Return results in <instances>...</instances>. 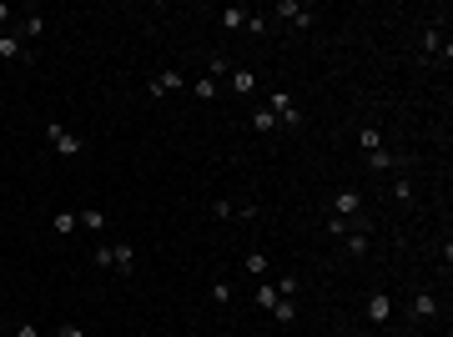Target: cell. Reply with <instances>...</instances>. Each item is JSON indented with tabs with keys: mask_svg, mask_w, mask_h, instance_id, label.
Wrapping results in <instances>:
<instances>
[{
	"mask_svg": "<svg viewBox=\"0 0 453 337\" xmlns=\"http://www.w3.org/2000/svg\"><path fill=\"white\" fill-rule=\"evenodd\" d=\"M277 16L288 21V26H298V31H307V26L317 21V11L307 6V0H277Z\"/></svg>",
	"mask_w": 453,
	"mask_h": 337,
	"instance_id": "4",
	"label": "cell"
},
{
	"mask_svg": "<svg viewBox=\"0 0 453 337\" xmlns=\"http://www.w3.org/2000/svg\"><path fill=\"white\" fill-rule=\"evenodd\" d=\"M0 337H6V317H0Z\"/></svg>",
	"mask_w": 453,
	"mask_h": 337,
	"instance_id": "35",
	"label": "cell"
},
{
	"mask_svg": "<svg viewBox=\"0 0 453 337\" xmlns=\"http://www.w3.org/2000/svg\"><path fill=\"white\" fill-rule=\"evenodd\" d=\"M76 227H81V211H55V216H50V232H55V237H71Z\"/></svg>",
	"mask_w": 453,
	"mask_h": 337,
	"instance_id": "11",
	"label": "cell"
},
{
	"mask_svg": "<svg viewBox=\"0 0 453 337\" xmlns=\"http://www.w3.org/2000/svg\"><path fill=\"white\" fill-rule=\"evenodd\" d=\"M272 322H277V327H293V322H298V302H293V297H277Z\"/></svg>",
	"mask_w": 453,
	"mask_h": 337,
	"instance_id": "13",
	"label": "cell"
},
{
	"mask_svg": "<svg viewBox=\"0 0 453 337\" xmlns=\"http://www.w3.org/2000/svg\"><path fill=\"white\" fill-rule=\"evenodd\" d=\"M267 111H272V116H277V126H302V106H298V96H288V91H272L267 96Z\"/></svg>",
	"mask_w": 453,
	"mask_h": 337,
	"instance_id": "2",
	"label": "cell"
},
{
	"mask_svg": "<svg viewBox=\"0 0 453 337\" xmlns=\"http://www.w3.org/2000/svg\"><path fill=\"white\" fill-rule=\"evenodd\" d=\"M408 317H413V322H433V317H438V297H433L428 287H418L413 302H408Z\"/></svg>",
	"mask_w": 453,
	"mask_h": 337,
	"instance_id": "6",
	"label": "cell"
},
{
	"mask_svg": "<svg viewBox=\"0 0 453 337\" xmlns=\"http://www.w3.org/2000/svg\"><path fill=\"white\" fill-rule=\"evenodd\" d=\"M373 172H398V166H413V156H393V151H368Z\"/></svg>",
	"mask_w": 453,
	"mask_h": 337,
	"instance_id": "10",
	"label": "cell"
},
{
	"mask_svg": "<svg viewBox=\"0 0 453 337\" xmlns=\"http://www.w3.org/2000/svg\"><path fill=\"white\" fill-rule=\"evenodd\" d=\"M111 272H121V277L136 272V247L131 242H111Z\"/></svg>",
	"mask_w": 453,
	"mask_h": 337,
	"instance_id": "7",
	"label": "cell"
},
{
	"mask_svg": "<svg viewBox=\"0 0 453 337\" xmlns=\"http://www.w3.org/2000/svg\"><path fill=\"white\" fill-rule=\"evenodd\" d=\"M0 61H16V66H31L36 55L26 50V40H21V35H11V31H0Z\"/></svg>",
	"mask_w": 453,
	"mask_h": 337,
	"instance_id": "5",
	"label": "cell"
},
{
	"mask_svg": "<svg viewBox=\"0 0 453 337\" xmlns=\"http://www.w3.org/2000/svg\"><path fill=\"white\" fill-rule=\"evenodd\" d=\"M40 35H45V16L31 11V16H26V40H40Z\"/></svg>",
	"mask_w": 453,
	"mask_h": 337,
	"instance_id": "22",
	"label": "cell"
},
{
	"mask_svg": "<svg viewBox=\"0 0 453 337\" xmlns=\"http://www.w3.org/2000/svg\"><path fill=\"white\" fill-rule=\"evenodd\" d=\"M388 317H393V297H388V292H368V322L383 327Z\"/></svg>",
	"mask_w": 453,
	"mask_h": 337,
	"instance_id": "9",
	"label": "cell"
},
{
	"mask_svg": "<svg viewBox=\"0 0 453 337\" xmlns=\"http://www.w3.org/2000/svg\"><path fill=\"white\" fill-rule=\"evenodd\" d=\"M423 50H428V55H438V50L448 55V45H443V31H438V26H428V31H423Z\"/></svg>",
	"mask_w": 453,
	"mask_h": 337,
	"instance_id": "19",
	"label": "cell"
},
{
	"mask_svg": "<svg viewBox=\"0 0 453 337\" xmlns=\"http://www.w3.org/2000/svg\"><path fill=\"white\" fill-rule=\"evenodd\" d=\"M55 337H86V332H81L76 322H61V327H55Z\"/></svg>",
	"mask_w": 453,
	"mask_h": 337,
	"instance_id": "32",
	"label": "cell"
},
{
	"mask_svg": "<svg viewBox=\"0 0 453 337\" xmlns=\"http://www.w3.org/2000/svg\"><path fill=\"white\" fill-rule=\"evenodd\" d=\"M327 232H332V237H348V232H353V221H343V216H327Z\"/></svg>",
	"mask_w": 453,
	"mask_h": 337,
	"instance_id": "30",
	"label": "cell"
},
{
	"mask_svg": "<svg viewBox=\"0 0 453 337\" xmlns=\"http://www.w3.org/2000/svg\"><path fill=\"white\" fill-rule=\"evenodd\" d=\"M81 227H86V232H106V211H101V206H86V211H81Z\"/></svg>",
	"mask_w": 453,
	"mask_h": 337,
	"instance_id": "17",
	"label": "cell"
},
{
	"mask_svg": "<svg viewBox=\"0 0 453 337\" xmlns=\"http://www.w3.org/2000/svg\"><path fill=\"white\" fill-rule=\"evenodd\" d=\"M11 337H40V332H36V322H16V332H11Z\"/></svg>",
	"mask_w": 453,
	"mask_h": 337,
	"instance_id": "33",
	"label": "cell"
},
{
	"mask_svg": "<svg viewBox=\"0 0 453 337\" xmlns=\"http://www.w3.org/2000/svg\"><path fill=\"white\" fill-rule=\"evenodd\" d=\"M45 141L61 151V156H81V151H86V141H81V136H71L61 121H45Z\"/></svg>",
	"mask_w": 453,
	"mask_h": 337,
	"instance_id": "3",
	"label": "cell"
},
{
	"mask_svg": "<svg viewBox=\"0 0 453 337\" xmlns=\"http://www.w3.org/2000/svg\"><path fill=\"white\" fill-rule=\"evenodd\" d=\"M232 91H237V96H252V91H257V71L232 66Z\"/></svg>",
	"mask_w": 453,
	"mask_h": 337,
	"instance_id": "12",
	"label": "cell"
},
{
	"mask_svg": "<svg viewBox=\"0 0 453 337\" xmlns=\"http://www.w3.org/2000/svg\"><path fill=\"white\" fill-rule=\"evenodd\" d=\"M252 297H257V307H262V312H272V307H277V297H282V292H277V287H272V282H267V277H262V282H257V292H252Z\"/></svg>",
	"mask_w": 453,
	"mask_h": 337,
	"instance_id": "16",
	"label": "cell"
},
{
	"mask_svg": "<svg viewBox=\"0 0 453 337\" xmlns=\"http://www.w3.org/2000/svg\"><path fill=\"white\" fill-rule=\"evenodd\" d=\"M232 211H237V206L226 201V197H217V201H212V216H217V221H226V216H232Z\"/></svg>",
	"mask_w": 453,
	"mask_h": 337,
	"instance_id": "29",
	"label": "cell"
},
{
	"mask_svg": "<svg viewBox=\"0 0 453 337\" xmlns=\"http://www.w3.org/2000/svg\"><path fill=\"white\" fill-rule=\"evenodd\" d=\"M192 91H197L202 101H217V81H212V76H202V81H192Z\"/></svg>",
	"mask_w": 453,
	"mask_h": 337,
	"instance_id": "25",
	"label": "cell"
},
{
	"mask_svg": "<svg viewBox=\"0 0 453 337\" xmlns=\"http://www.w3.org/2000/svg\"><path fill=\"white\" fill-rule=\"evenodd\" d=\"M217 21H222V31H242L247 26V11L242 6H226V11H217Z\"/></svg>",
	"mask_w": 453,
	"mask_h": 337,
	"instance_id": "14",
	"label": "cell"
},
{
	"mask_svg": "<svg viewBox=\"0 0 453 337\" xmlns=\"http://www.w3.org/2000/svg\"><path fill=\"white\" fill-rule=\"evenodd\" d=\"M217 307H226V302H232V282H226V277H217V282H212V292H207Z\"/></svg>",
	"mask_w": 453,
	"mask_h": 337,
	"instance_id": "21",
	"label": "cell"
},
{
	"mask_svg": "<svg viewBox=\"0 0 453 337\" xmlns=\"http://www.w3.org/2000/svg\"><path fill=\"white\" fill-rule=\"evenodd\" d=\"M16 11H11V0H0V31H6V21H11Z\"/></svg>",
	"mask_w": 453,
	"mask_h": 337,
	"instance_id": "34",
	"label": "cell"
},
{
	"mask_svg": "<svg viewBox=\"0 0 453 337\" xmlns=\"http://www.w3.org/2000/svg\"><path fill=\"white\" fill-rule=\"evenodd\" d=\"M358 146H363V156H368V151H383V131H378V126H363Z\"/></svg>",
	"mask_w": 453,
	"mask_h": 337,
	"instance_id": "20",
	"label": "cell"
},
{
	"mask_svg": "<svg viewBox=\"0 0 453 337\" xmlns=\"http://www.w3.org/2000/svg\"><path fill=\"white\" fill-rule=\"evenodd\" d=\"M252 131H257V136H272V131H277V116H272L267 106H257V111H252Z\"/></svg>",
	"mask_w": 453,
	"mask_h": 337,
	"instance_id": "15",
	"label": "cell"
},
{
	"mask_svg": "<svg viewBox=\"0 0 453 337\" xmlns=\"http://www.w3.org/2000/svg\"><path fill=\"white\" fill-rule=\"evenodd\" d=\"M247 272H252V277H267V272H272L267 252H247Z\"/></svg>",
	"mask_w": 453,
	"mask_h": 337,
	"instance_id": "24",
	"label": "cell"
},
{
	"mask_svg": "<svg viewBox=\"0 0 453 337\" xmlns=\"http://www.w3.org/2000/svg\"><path fill=\"white\" fill-rule=\"evenodd\" d=\"M332 216L363 221V227H368V216H363V192H358V187H337V192H332Z\"/></svg>",
	"mask_w": 453,
	"mask_h": 337,
	"instance_id": "1",
	"label": "cell"
},
{
	"mask_svg": "<svg viewBox=\"0 0 453 337\" xmlns=\"http://www.w3.org/2000/svg\"><path fill=\"white\" fill-rule=\"evenodd\" d=\"M267 26H272L267 16H252V11H247V31H252V35H267Z\"/></svg>",
	"mask_w": 453,
	"mask_h": 337,
	"instance_id": "31",
	"label": "cell"
},
{
	"mask_svg": "<svg viewBox=\"0 0 453 337\" xmlns=\"http://www.w3.org/2000/svg\"><path fill=\"white\" fill-rule=\"evenodd\" d=\"M257 337H277V332H257Z\"/></svg>",
	"mask_w": 453,
	"mask_h": 337,
	"instance_id": "36",
	"label": "cell"
},
{
	"mask_svg": "<svg viewBox=\"0 0 453 337\" xmlns=\"http://www.w3.org/2000/svg\"><path fill=\"white\" fill-rule=\"evenodd\" d=\"M91 267H101V272H111V242H101V247L91 252Z\"/></svg>",
	"mask_w": 453,
	"mask_h": 337,
	"instance_id": "26",
	"label": "cell"
},
{
	"mask_svg": "<svg viewBox=\"0 0 453 337\" xmlns=\"http://www.w3.org/2000/svg\"><path fill=\"white\" fill-rule=\"evenodd\" d=\"M343 247H348L353 257H368V232H348V237H343Z\"/></svg>",
	"mask_w": 453,
	"mask_h": 337,
	"instance_id": "23",
	"label": "cell"
},
{
	"mask_svg": "<svg viewBox=\"0 0 453 337\" xmlns=\"http://www.w3.org/2000/svg\"><path fill=\"white\" fill-rule=\"evenodd\" d=\"M272 287H277L282 297H298V292H302V277H298V272H282V282H272Z\"/></svg>",
	"mask_w": 453,
	"mask_h": 337,
	"instance_id": "18",
	"label": "cell"
},
{
	"mask_svg": "<svg viewBox=\"0 0 453 337\" xmlns=\"http://www.w3.org/2000/svg\"><path fill=\"white\" fill-rule=\"evenodd\" d=\"M393 197L408 206V201H413V182H408V177H398V182H393Z\"/></svg>",
	"mask_w": 453,
	"mask_h": 337,
	"instance_id": "27",
	"label": "cell"
},
{
	"mask_svg": "<svg viewBox=\"0 0 453 337\" xmlns=\"http://www.w3.org/2000/svg\"><path fill=\"white\" fill-rule=\"evenodd\" d=\"M182 86H187V76H182V71H156V76L146 81V91H151V96H166V91H182Z\"/></svg>",
	"mask_w": 453,
	"mask_h": 337,
	"instance_id": "8",
	"label": "cell"
},
{
	"mask_svg": "<svg viewBox=\"0 0 453 337\" xmlns=\"http://www.w3.org/2000/svg\"><path fill=\"white\" fill-rule=\"evenodd\" d=\"M217 76H232V61H226V55H222V50L212 55V81H217Z\"/></svg>",
	"mask_w": 453,
	"mask_h": 337,
	"instance_id": "28",
	"label": "cell"
}]
</instances>
